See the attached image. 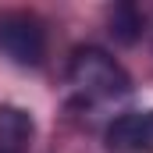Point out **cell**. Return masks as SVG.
<instances>
[{
	"label": "cell",
	"mask_w": 153,
	"mask_h": 153,
	"mask_svg": "<svg viewBox=\"0 0 153 153\" xmlns=\"http://www.w3.org/2000/svg\"><path fill=\"white\" fill-rule=\"evenodd\" d=\"M68 82L82 100L103 103V100H121L132 93V78L114 57L100 46H78L68 64Z\"/></svg>",
	"instance_id": "6da1fadb"
},
{
	"label": "cell",
	"mask_w": 153,
	"mask_h": 153,
	"mask_svg": "<svg viewBox=\"0 0 153 153\" xmlns=\"http://www.w3.org/2000/svg\"><path fill=\"white\" fill-rule=\"evenodd\" d=\"M0 50L22 68H39L46 57V29L32 14H4L0 18Z\"/></svg>",
	"instance_id": "7a4b0ae2"
},
{
	"label": "cell",
	"mask_w": 153,
	"mask_h": 153,
	"mask_svg": "<svg viewBox=\"0 0 153 153\" xmlns=\"http://www.w3.org/2000/svg\"><path fill=\"white\" fill-rule=\"evenodd\" d=\"M111 153H153V111H128L107 125Z\"/></svg>",
	"instance_id": "3957f363"
},
{
	"label": "cell",
	"mask_w": 153,
	"mask_h": 153,
	"mask_svg": "<svg viewBox=\"0 0 153 153\" xmlns=\"http://www.w3.org/2000/svg\"><path fill=\"white\" fill-rule=\"evenodd\" d=\"M36 135V121L22 107H0V153H25Z\"/></svg>",
	"instance_id": "277c9868"
},
{
	"label": "cell",
	"mask_w": 153,
	"mask_h": 153,
	"mask_svg": "<svg viewBox=\"0 0 153 153\" xmlns=\"http://www.w3.org/2000/svg\"><path fill=\"white\" fill-rule=\"evenodd\" d=\"M143 32V14H139V7L135 4H117L114 11H111V36L117 43H135Z\"/></svg>",
	"instance_id": "5b68a950"
}]
</instances>
